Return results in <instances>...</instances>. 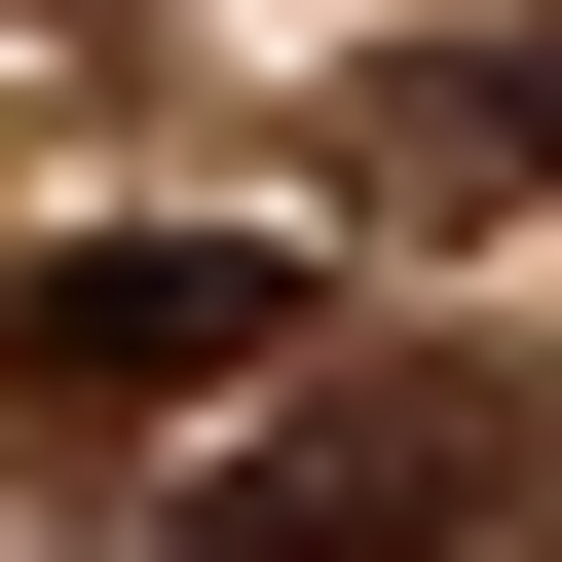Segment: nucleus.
Masks as SVG:
<instances>
[{
  "label": "nucleus",
  "mask_w": 562,
  "mask_h": 562,
  "mask_svg": "<svg viewBox=\"0 0 562 562\" xmlns=\"http://www.w3.org/2000/svg\"><path fill=\"white\" fill-rule=\"evenodd\" d=\"M375 188H562V38H487V76H413V113H375Z\"/></svg>",
  "instance_id": "7ed1b4c3"
},
{
  "label": "nucleus",
  "mask_w": 562,
  "mask_h": 562,
  "mask_svg": "<svg viewBox=\"0 0 562 562\" xmlns=\"http://www.w3.org/2000/svg\"><path fill=\"white\" fill-rule=\"evenodd\" d=\"M301 225H0V413H262Z\"/></svg>",
  "instance_id": "f03ea898"
},
{
  "label": "nucleus",
  "mask_w": 562,
  "mask_h": 562,
  "mask_svg": "<svg viewBox=\"0 0 562 562\" xmlns=\"http://www.w3.org/2000/svg\"><path fill=\"white\" fill-rule=\"evenodd\" d=\"M188 562H525V413L487 375H262Z\"/></svg>",
  "instance_id": "f257e3e1"
}]
</instances>
